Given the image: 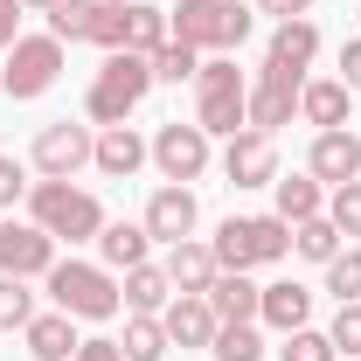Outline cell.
<instances>
[{
  "instance_id": "cell-1",
  "label": "cell",
  "mask_w": 361,
  "mask_h": 361,
  "mask_svg": "<svg viewBox=\"0 0 361 361\" xmlns=\"http://www.w3.org/2000/svg\"><path fill=\"white\" fill-rule=\"evenodd\" d=\"M195 126L209 139H236L250 133V84H243V70L229 63V56H216V63H202L195 70Z\"/></svg>"
},
{
  "instance_id": "cell-2",
  "label": "cell",
  "mask_w": 361,
  "mask_h": 361,
  "mask_svg": "<svg viewBox=\"0 0 361 361\" xmlns=\"http://www.w3.org/2000/svg\"><path fill=\"white\" fill-rule=\"evenodd\" d=\"M153 90V56H133V49H111L104 56V70L90 77V97L84 111L97 118V126H126L139 111V97Z\"/></svg>"
},
{
  "instance_id": "cell-3",
  "label": "cell",
  "mask_w": 361,
  "mask_h": 361,
  "mask_svg": "<svg viewBox=\"0 0 361 361\" xmlns=\"http://www.w3.org/2000/svg\"><path fill=\"white\" fill-rule=\"evenodd\" d=\"M28 223H42L56 243H84L104 229V209L90 188H70V180H35L28 188Z\"/></svg>"
},
{
  "instance_id": "cell-4",
  "label": "cell",
  "mask_w": 361,
  "mask_h": 361,
  "mask_svg": "<svg viewBox=\"0 0 361 361\" xmlns=\"http://www.w3.org/2000/svg\"><path fill=\"white\" fill-rule=\"evenodd\" d=\"M216 264L223 271H250V264H278L285 250H292V223L285 216H229L216 229Z\"/></svg>"
},
{
  "instance_id": "cell-5",
  "label": "cell",
  "mask_w": 361,
  "mask_h": 361,
  "mask_svg": "<svg viewBox=\"0 0 361 361\" xmlns=\"http://www.w3.org/2000/svg\"><path fill=\"white\" fill-rule=\"evenodd\" d=\"M167 21H174V42L202 49V56L250 42V7H243V0H180Z\"/></svg>"
},
{
  "instance_id": "cell-6",
  "label": "cell",
  "mask_w": 361,
  "mask_h": 361,
  "mask_svg": "<svg viewBox=\"0 0 361 361\" xmlns=\"http://www.w3.org/2000/svg\"><path fill=\"white\" fill-rule=\"evenodd\" d=\"M49 299H56V313H70V319H111L126 306L118 285H111V271L104 264H77V257L49 264Z\"/></svg>"
},
{
  "instance_id": "cell-7",
  "label": "cell",
  "mask_w": 361,
  "mask_h": 361,
  "mask_svg": "<svg viewBox=\"0 0 361 361\" xmlns=\"http://www.w3.org/2000/svg\"><path fill=\"white\" fill-rule=\"evenodd\" d=\"M56 77H63V42H56V35H21V42L7 49L0 90H7V97H42Z\"/></svg>"
},
{
  "instance_id": "cell-8",
  "label": "cell",
  "mask_w": 361,
  "mask_h": 361,
  "mask_svg": "<svg viewBox=\"0 0 361 361\" xmlns=\"http://www.w3.org/2000/svg\"><path fill=\"white\" fill-rule=\"evenodd\" d=\"M90 153H97L90 126L56 118V126H42V139H35V174H42V180H77L90 167Z\"/></svg>"
},
{
  "instance_id": "cell-9",
  "label": "cell",
  "mask_w": 361,
  "mask_h": 361,
  "mask_svg": "<svg viewBox=\"0 0 361 361\" xmlns=\"http://www.w3.org/2000/svg\"><path fill=\"white\" fill-rule=\"evenodd\" d=\"M153 167H160L167 180H180V188L202 180V174H209V133H202L195 118H188V126H180V118L160 126V133H153Z\"/></svg>"
},
{
  "instance_id": "cell-10",
  "label": "cell",
  "mask_w": 361,
  "mask_h": 361,
  "mask_svg": "<svg viewBox=\"0 0 361 361\" xmlns=\"http://www.w3.org/2000/svg\"><path fill=\"white\" fill-rule=\"evenodd\" d=\"M56 264V236L42 223H0V278H49Z\"/></svg>"
},
{
  "instance_id": "cell-11",
  "label": "cell",
  "mask_w": 361,
  "mask_h": 361,
  "mask_svg": "<svg viewBox=\"0 0 361 361\" xmlns=\"http://www.w3.org/2000/svg\"><path fill=\"white\" fill-rule=\"evenodd\" d=\"M319 56V28L299 14V21H278L264 49V77H285V84H306V63Z\"/></svg>"
},
{
  "instance_id": "cell-12",
  "label": "cell",
  "mask_w": 361,
  "mask_h": 361,
  "mask_svg": "<svg viewBox=\"0 0 361 361\" xmlns=\"http://www.w3.org/2000/svg\"><path fill=\"white\" fill-rule=\"evenodd\" d=\"M306 174H313L319 188H348V180H361V139L348 133V126L319 133L313 153H306Z\"/></svg>"
},
{
  "instance_id": "cell-13",
  "label": "cell",
  "mask_w": 361,
  "mask_h": 361,
  "mask_svg": "<svg viewBox=\"0 0 361 361\" xmlns=\"http://www.w3.org/2000/svg\"><path fill=\"white\" fill-rule=\"evenodd\" d=\"M223 174L236 188H271L278 180V146H271V133H236L229 153H223Z\"/></svg>"
},
{
  "instance_id": "cell-14",
  "label": "cell",
  "mask_w": 361,
  "mask_h": 361,
  "mask_svg": "<svg viewBox=\"0 0 361 361\" xmlns=\"http://www.w3.org/2000/svg\"><path fill=\"white\" fill-rule=\"evenodd\" d=\"M146 236H160V243H188L195 236V195L167 180V188H153V202H146Z\"/></svg>"
},
{
  "instance_id": "cell-15",
  "label": "cell",
  "mask_w": 361,
  "mask_h": 361,
  "mask_svg": "<svg viewBox=\"0 0 361 361\" xmlns=\"http://www.w3.org/2000/svg\"><path fill=\"white\" fill-rule=\"evenodd\" d=\"M146 160H153V146H146L133 126H104V133H97V153H90V167L111 174V180H133Z\"/></svg>"
},
{
  "instance_id": "cell-16",
  "label": "cell",
  "mask_w": 361,
  "mask_h": 361,
  "mask_svg": "<svg viewBox=\"0 0 361 361\" xmlns=\"http://www.w3.org/2000/svg\"><path fill=\"white\" fill-rule=\"evenodd\" d=\"M160 326H167V341H174V348H209L223 319H216V306H209L202 292H188V299H167Z\"/></svg>"
},
{
  "instance_id": "cell-17",
  "label": "cell",
  "mask_w": 361,
  "mask_h": 361,
  "mask_svg": "<svg viewBox=\"0 0 361 361\" xmlns=\"http://www.w3.org/2000/svg\"><path fill=\"white\" fill-rule=\"evenodd\" d=\"M299 90H306V84H285V77H264V70H257V84H250V133H278V126H292Z\"/></svg>"
},
{
  "instance_id": "cell-18",
  "label": "cell",
  "mask_w": 361,
  "mask_h": 361,
  "mask_svg": "<svg viewBox=\"0 0 361 361\" xmlns=\"http://www.w3.org/2000/svg\"><path fill=\"white\" fill-rule=\"evenodd\" d=\"M167 285H174L180 299H188V292H209V285H216V250H209V243H195V236H188V243H174V250H167Z\"/></svg>"
},
{
  "instance_id": "cell-19",
  "label": "cell",
  "mask_w": 361,
  "mask_h": 361,
  "mask_svg": "<svg viewBox=\"0 0 361 361\" xmlns=\"http://www.w3.org/2000/svg\"><path fill=\"white\" fill-rule=\"evenodd\" d=\"M257 319L278 326V334H299V326L313 319V292L292 285V278H278V285H264V299H257Z\"/></svg>"
},
{
  "instance_id": "cell-20",
  "label": "cell",
  "mask_w": 361,
  "mask_h": 361,
  "mask_svg": "<svg viewBox=\"0 0 361 361\" xmlns=\"http://www.w3.org/2000/svg\"><path fill=\"white\" fill-rule=\"evenodd\" d=\"M348 97H355V90L341 84V77H319V84L299 90V118L319 126V133H334V126H348Z\"/></svg>"
},
{
  "instance_id": "cell-21",
  "label": "cell",
  "mask_w": 361,
  "mask_h": 361,
  "mask_svg": "<svg viewBox=\"0 0 361 361\" xmlns=\"http://www.w3.org/2000/svg\"><path fill=\"white\" fill-rule=\"evenodd\" d=\"M216 319H257V299H264V285H250V271H216V285L202 292Z\"/></svg>"
},
{
  "instance_id": "cell-22",
  "label": "cell",
  "mask_w": 361,
  "mask_h": 361,
  "mask_svg": "<svg viewBox=\"0 0 361 361\" xmlns=\"http://www.w3.org/2000/svg\"><path fill=\"white\" fill-rule=\"evenodd\" d=\"M104 7H111V0H56V7H49V35H56V42H97Z\"/></svg>"
},
{
  "instance_id": "cell-23",
  "label": "cell",
  "mask_w": 361,
  "mask_h": 361,
  "mask_svg": "<svg viewBox=\"0 0 361 361\" xmlns=\"http://www.w3.org/2000/svg\"><path fill=\"white\" fill-rule=\"evenodd\" d=\"M21 341H28L35 361H70V355H77V326H70V313H35L28 326H21Z\"/></svg>"
},
{
  "instance_id": "cell-24",
  "label": "cell",
  "mask_w": 361,
  "mask_h": 361,
  "mask_svg": "<svg viewBox=\"0 0 361 361\" xmlns=\"http://www.w3.org/2000/svg\"><path fill=\"white\" fill-rule=\"evenodd\" d=\"M146 223H104L97 229V257H104V271H133V264H146Z\"/></svg>"
},
{
  "instance_id": "cell-25",
  "label": "cell",
  "mask_w": 361,
  "mask_h": 361,
  "mask_svg": "<svg viewBox=\"0 0 361 361\" xmlns=\"http://www.w3.org/2000/svg\"><path fill=\"white\" fill-rule=\"evenodd\" d=\"M167 42H174V21H167L160 7L133 0V7H126V49H133V56H153V49H167Z\"/></svg>"
},
{
  "instance_id": "cell-26",
  "label": "cell",
  "mask_w": 361,
  "mask_h": 361,
  "mask_svg": "<svg viewBox=\"0 0 361 361\" xmlns=\"http://www.w3.org/2000/svg\"><path fill=\"white\" fill-rule=\"evenodd\" d=\"M133 313H167V299H174V285H167V271L160 264H133L126 271V292H118Z\"/></svg>"
},
{
  "instance_id": "cell-27",
  "label": "cell",
  "mask_w": 361,
  "mask_h": 361,
  "mask_svg": "<svg viewBox=\"0 0 361 361\" xmlns=\"http://www.w3.org/2000/svg\"><path fill=\"white\" fill-rule=\"evenodd\" d=\"M278 188V216L285 223H306V216H326V188L313 174H292V180H271Z\"/></svg>"
},
{
  "instance_id": "cell-28",
  "label": "cell",
  "mask_w": 361,
  "mask_h": 361,
  "mask_svg": "<svg viewBox=\"0 0 361 361\" xmlns=\"http://www.w3.org/2000/svg\"><path fill=\"white\" fill-rule=\"evenodd\" d=\"M167 348H174V341H167L160 313H133V319H126V341H118V355H126V361H160Z\"/></svg>"
},
{
  "instance_id": "cell-29",
  "label": "cell",
  "mask_w": 361,
  "mask_h": 361,
  "mask_svg": "<svg viewBox=\"0 0 361 361\" xmlns=\"http://www.w3.org/2000/svg\"><path fill=\"white\" fill-rule=\"evenodd\" d=\"M209 355H216V361H257V355H264L257 319H223V326H216V341H209Z\"/></svg>"
},
{
  "instance_id": "cell-30",
  "label": "cell",
  "mask_w": 361,
  "mask_h": 361,
  "mask_svg": "<svg viewBox=\"0 0 361 361\" xmlns=\"http://www.w3.org/2000/svg\"><path fill=\"white\" fill-rule=\"evenodd\" d=\"M292 250L306 264H334L341 257V229L326 223V216H306V223H292Z\"/></svg>"
},
{
  "instance_id": "cell-31",
  "label": "cell",
  "mask_w": 361,
  "mask_h": 361,
  "mask_svg": "<svg viewBox=\"0 0 361 361\" xmlns=\"http://www.w3.org/2000/svg\"><path fill=\"white\" fill-rule=\"evenodd\" d=\"M28 319H35L28 278H0V334H14V326H28Z\"/></svg>"
},
{
  "instance_id": "cell-32",
  "label": "cell",
  "mask_w": 361,
  "mask_h": 361,
  "mask_svg": "<svg viewBox=\"0 0 361 361\" xmlns=\"http://www.w3.org/2000/svg\"><path fill=\"white\" fill-rule=\"evenodd\" d=\"M195 70H202V49H188V42L153 49V84H180V77H195Z\"/></svg>"
},
{
  "instance_id": "cell-33",
  "label": "cell",
  "mask_w": 361,
  "mask_h": 361,
  "mask_svg": "<svg viewBox=\"0 0 361 361\" xmlns=\"http://www.w3.org/2000/svg\"><path fill=\"white\" fill-rule=\"evenodd\" d=\"M326 292H334L341 306H355V299H361V250H341V257L326 264Z\"/></svg>"
},
{
  "instance_id": "cell-34",
  "label": "cell",
  "mask_w": 361,
  "mask_h": 361,
  "mask_svg": "<svg viewBox=\"0 0 361 361\" xmlns=\"http://www.w3.org/2000/svg\"><path fill=\"white\" fill-rule=\"evenodd\" d=\"M326 223L341 229V236H361V180H348V188L326 195Z\"/></svg>"
},
{
  "instance_id": "cell-35",
  "label": "cell",
  "mask_w": 361,
  "mask_h": 361,
  "mask_svg": "<svg viewBox=\"0 0 361 361\" xmlns=\"http://www.w3.org/2000/svg\"><path fill=\"white\" fill-rule=\"evenodd\" d=\"M278 361H341V355H334V341H326V334H313V326H299V334H285V348H278Z\"/></svg>"
},
{
  "instance_id": "cell-36",
  "label": "cell",
  "mask_w": 361,
  "mask_h": 361,
  "mask_svg": "<svg viewBox=\"0 0 361 361\" xmlns=\"http://www.w3.org/2000/svg\"><path fill=\"white\" fill-rule=\"evenodd\" d=\"M326 341H334V355L361 361V299H355V306H341V313H334V326H326Z\"/></svg>"
},
{
  "instance_id": "cell-37",
  "label": "cell",
  "mask_w": 361,
  "mask_h": 361,
  "mask_svg": "<svg viewBox=\"0 0 361 361\" xmlns=\"http://www.w3.org/2000/svg\"><path fill=\"white\" fill-rule=\"evenodd\" d=\"M21 195H28V167H21V160H7V153H0V209H14V202H21Z\"/></svg>"
},
{
  "instance_id": "cell-38",
  "label": "cell",
  "mask_w": 361,
  "mask_h": 361,
  "mask_svg": "<svg viewBox=\"0 0 361 361\" xmlns=\"http://www.w3.org/2000/svg\"><path fill=\"white\" fill-rule=\"evenodd\" d=\"M21 42V0H0V49Z\"/></svg>"
},
{
  "instance_id": "cell-39",
  "label": "cell",
  "mask_w": 361,
  "mask_h": 361,
  "mask_svg": "<svg viewBox=\"0 0 361 361\" xmlns=\"http://www.w3.org/2000/svg\"><path fill=\"white\" fill-rule=\"evenodd\" d=\"M341 84H348V90L361 97V35H355L348 49H341Z\"/></svg>"
},
{
  "instance_id": "cell-40",
  "label": "cell",
  "mask_w": 361,
  "mask_h": 361,
  "mask_svg": "<svg viewBox=\"0 0 361 361\" xmlns=\"http://www.w3.org/2000/svg\"><path fill=\"white\" fill-rule=\"evenodd\" d=\"M70 361H126V355H118V341H77Z\"/></svg>"
},
{
  "instance_id": "cell-41",
  "label": "cell",
  "mask_w": 361,
  "mask_h": 361,
  "mask_svg": "<svg viewBox=\"0 0 361 361\" xmlns=\"http://www.w3.org/2000/svg\"><path fill=\"white\" fill-rule=\"evenodd\" d=\"M313 0H257V14H271V21H299Z\"/></svg>"
},
{
  "instance_id": "cell-42",
  "label": "cell",
  "mask_w": 361,
  "mask_h": 361,
  "mask_svg": "<svg viewBox=\"0 0 361 361\" xmlns=\"http://www.w3.org/2000/svg\"><path fill=\"white\" fill-rule=\"evenodd\" d=\"M21 7H56V0H21Z\"/></svg>"
},
{
  "instance_id": "cell-43",
  "label": "cell",
  "mask_w": 361,
  "mask_h": 361,
  "mask_svg": "<svg viewBox=\"0 0 361 361\" xmlns=\"http://www.w3.org/2000/svg\"><path fill=\"white\" fill-rule=\"evenodd\" d=\"M118 7H133V0H118Z\"/></svg>"
}]
</instances>
